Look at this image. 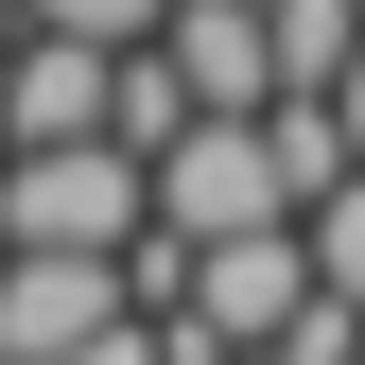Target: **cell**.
I'll list each match as a JSON object with an SVG mask.
<instances>
[{"label":"cell","instance_id":"cell-1","mask_svg":"<svg viewBox=\"0 0 365 365\" xmlns=\"http://www.w3.org/2000/svg\"><path fill=\"white\" fill-rule=\"evenodd\" d=\"M122 244H157V174L122 140L0 157V261H122Z\"/></svg>","mask_w":365,"mask_h":365},{"label":"cell","instance_id":"cell-3","mask_svg":"<svg viewBox=\"0 0 365 365\" xmlns=\"http://www.w3.org/2000/svg\"><path fill=\"white\" fill-rule=\"evenodd\" d=\"M174 0H18V35H53V53H157Z\"/></svg>","mask_w":365,"mask_h":365},{"label":"cell","instance_id":"cell-2","mask_svg":"<svg viewBox=\"0 0 365 365\" xmlns=\"http://www.w3.org/2000/svg\"><path fill=\"white\" fill-rule=\"evenodd\" d=\"M296 192H279V140L261 122H192V140L157 157V244L174 261H209V244H279Z\"/></svg>","mask_w":365,"mask_h":365},{"label":"cell","instance_id":"cell-4","mask_svg":"<svg viewBox=\"0 0 365 365\" xmlns=\"http://www.w3.org/2000/svg\"><path fill=\"white\" fill-rule=\"evenodd\" d=\"M0 53H18V0H0Z\"/></svg>","mask_w":365,"mask_h":365}]
</instances>
